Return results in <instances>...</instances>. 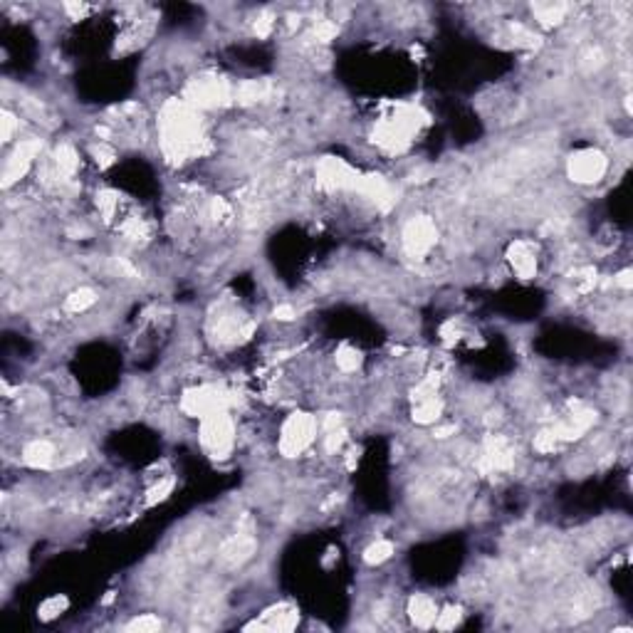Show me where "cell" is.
<instances>
[{
	"mask_svg": "<svg viewBox=\"0 0 633 633\" xmlns=\"http://www.w3.org/2000/svg\"><path fill=\"white\" fill-rule=\"evenodd\" d=\"M200 117L191 104L171 102L161 114L163 151L171 161H184L191 154H198L200 144Z\"/></svg>",
	"mask_w": 633,
	"mask_h": 633,
	"instance_id": "6da1fadb",
	"label": "cell"
},
{
	"mask_svg": "<svg viewBox=\"0 0 633 633\" xmlns=\"http://www.w3.org/2000/svg\"><path fill=\"white\" fill-rule=\"evenodd\" d=\"M233 435L235 426L233 418L228 416V408L200 418V443L211 453V458L225 460L230 455V450H233Z\"/></svg>",
	"mask_w": 633,
	"mask_h": 633,
	"instance_id": "7a4b0ae2",
	"label": "cell"
},
{
	"mask_svg": "<svg viewBox=\"0 0 633 633\" xmlns=\"http://www.w3.org/2000/svg\"><path fill=\"white\" fill-rule=\"evenodd\" d=\"M230 399H228V391L221 386H198V389H188L181 399V411L191 418H203L208 413L216 411H225Z\"/></svg>",
	"mask_w": 633,
	"mask_h": 633,
	"instance_id": "3957f363",
	"label": "cell"
},
{
	"mask_svg": "<svg viewBox=\"0 0 633 633\" xmlns=\"http://www.w3.org/2000/svg\"><path fill=\"white\" fill-rule=\"evenodd\" d=\"M314 431L317 423L307 413H292L282 426L280 433V453L285 458H297L304 448L314 440Z\"/></svg>",
	"mask_w": 633,
	"mask_h": 633,
	"instance_id": "277c9868",
	"label": "cell"
},
{
	"mask_svg": "<svg viewBox=\"0 0 633 633\" xmlns=\"http://www.w3.org/2000/svg\"><path fill=\"white\" fill-rule=\"evenodd\" d=\"M609 168L606 156L599 151V149H584V151H576L569 158V179L576 181V184H596V181L604 179Z\"/></svg>",
	"mask_w": 633,
	"mask_h": 633,
	"instance_id": "5b68a950",
	"label": "cell"
},
{
	"mask_svg": "<svg viewBox=\"0 0 633 633\" xmlns=\"http://www.w3.org/2000/svg\"><path fill=\"white\" fill-rule=\"evenodd\" d=\"M435 240H438V230H435L433 221L426 216L413 218V221H408V225L403 228V245H406L408 255H413V258L426 255L428 250L435 245Z\"/></svg>",
	"mask_w": 633,
	"mask_h": 633,
	"instance_id": "8992f818",
	"label": "cell"
},
{
	"mask_svg": "<svg viewBox=\"0 0 633 633\" xmlns=\"http://www.w3.org/2000/svg\"><path fill=\"white\" fill-rule=\"evenodd\" d=\"M186 99H188L191 107H218V104H225L230 99V89L223 80H195L186 89Z\"/></svg>",
	"mask_w": 633,
	"mask_h": 633,
	"instance_id": "52a82bcc",
	"label": "cell"
},
{
	"mask_svg": "<svg viewBox=\"0 0 633 633\" xmlns=\"http://www.w3.org/2000/svg\"><path fill=\"white\" fill-rule=\"evenodd\" d=\"M362 176L339 158H325L317 168V181L325 188H357Z\"/></svg>",
	"mask_w": 633,
	"mask_h": 633,
	"instance_id": "ba28073f",
	"label": "cell"
},
{
	"mask_svg": "<svg viewBox=\"0 0 633 633\" xmlns=\"http://www.w3.org/2000/svg\"><path fill=\"white\" fill-rule=\"evenodd\" d=\"M38 151H40V141L30 139V141H22L20 147L10 154V158L6 161V168H3V188H10L15 181H20L27 174V168L35 161Z\"/></svg>",
	"mask_w": 633,
	"mask_h": 633,
	"instance_id": "9c48e42d",
	"label": "cell"
},
{
	"mask_svg": "<svg viewBox=\"0 0 633 633\" xmlns=\"http://www.w3.org/2000/svg\"><path fill=\"white\" fill-rule=\"evenodd\" d=\"M512 460H514V453L507 445V440L500 438V435H493V438H487L485 450H482L480 460H477V470L485 472V475L487 472L507 470V468L512 466Z\"/></svg>",
	"mask_w": 633,
	"mask_h": 633,
	"instance_id": "30bf717a",
	"label": "cell"
},
{
	"mask_svg": "<svg viewBox=\"0 0 633 633\" xmlns=\"http://www.w3.org/2000/svg\"><path fill=\"white\" fill-rule=\"evenodd\" d=\"M596 421V413L589 411V408H576L574 413H569L564 421H559L557 426L552 428V433L557 435V440H574V438H581V435L594 426Z\"/></svg>",
	"mask_w": 633,
	"mask_h": 633,
	"instance_id": "8fae6325",
	"label": "cell"
},
{
	"mask_svg": "<svg viewBox=\"0 0 633 633\" xmlns=\"http://www.w3.org/2000/svg\"><path fill=\"white\" fill-rule=\"evenodd\" d=\"M255 546H258V542H255L253 537L235 535V537H230V539H228L225 544L221 546V559L225 564H230V567H238V564L248 562V559L253 557Z\"/></svg>",
	"mask_w": 633,
	"mask_h": 633,
	"instance_id": "7c38bea8",
	"label": "cell"
},
{
	"mask_svg": "<svg viewBox=\"0 0 633 633\" xmlns=\"http://www.w3.org/2000/svg\"><path fill=\"white\" fill-rule=\"evenodd\" d=\"M509 262H512V270L522 277V280H532L537 272V258H535V250H532L530 243L525 240H517V243L509 248L507 253Z\"/></svg>",
	"mask_w": 633,
	"mask_h": 633,
	"instance_id": "4fadbf2b",
	"label": "cell"
},
{
	"mask_svg": "<svg viewBox=\"0 0 633 633\" xmlns=\"http://www.w3.org/2000/svg\"><path fill=\"white\" fill-rule=\"evenodd\" d=\"M408 616L418 628H431L435 626V618H438V606H435V601L431 596L416 594L408 601Z\"/></svg>",
	"mask_w": 633,
	"mask_h": 633,
	"instance_id": "5bb4252c",
	"label": "cell"
},
{
	"mask_svg": "<svg viewBox=\"0 0 633 633\" xmlns=\"http://www.w3.org/2000/svg\"><path fill=\"white\" fill-rule=\"evenodd\" d=\"M22 463L35 470H47L54 463V445L50 440H30V443L22 448Z\"/></svg>",
	"mask_w": 633,
	"mask_h": 633,
	"instance_id": "9a60e30c",
	"label": "cell"
},
{
	"mask_svg": "<svg viewBox=\"0 0 633 633\" xmlns=\"http://www.w3.org/2000/svg\"><path fill=\"white\" fill-rule=\"evenodd\" d=\"M532 13H535V17L544 27H552L564 20L567 6H562V3H535V6H532Z\"/></svg>",
	"mask_w": 633,
	"mask_h": 633,
	"instance_id": "2e32d148",
	"label": "cell"
},
{
	"mask_svg": "<svg viewBox=\"0 0 633 633\" xmlns=\"http://www.w3.org/2000/svg\"><path fill=\"white\" fill-rule=\"evenodd\" d=\"M443 413V403L435 396H428L423 401H416L413 406V421L416 423H435Z\"/></svg>",
	"mask_w": 633,
	"mask_h": 633,
	"instance_id": "e0dca14e",
	"label": "cell"
},
{
	"mask_svg": "<svg viewBox=\"0 0 633 633\" xmlns=\"http://www.w3.org/2000/svg\"><path fill=\"white\" fill-rule=\"evenodd\" d=\"M94 302H97V292L89 290V287H80V290H75V292L65 299V309L72 314H82V312H87Z\"/></svg>",
	"mask_w": 633,
	"mask_h": 633,
	"instance_id": "ac0fdd59",
	"label": "cell"
},
{
	"mask_svg": "<svg viewBox=\"0 0 633 633\" xmlns=\"http://www.w3.org/2000/svg\"><path fill=\"white\" fill-rule=\"evenodd\" d=\"M54 163H57V171H60L62 176H72L80 168V156H77V151L70 147V144H62V147H57V151H54Z\"/></svg>",
	"mask_w": 633,
	"mask_h": 633,
	"instance_id": "d6986e66",
	"label": "cell"
},
{
	"mask_svg": "<svg viewBox=\"0 0 633 633\" xmlns=\"http://www.w3.org/2000/svg\"><path fill=\"white\" fill-rule=\"evenodd\" d=\"M265 92H267L265 82L245 80L238 87V92H235V99H238V104H253V102H258V99L265 97Z\"/></svg>",
	"mask_w": 633,
	"mask_h": 633,
	"instance_id": "ffe728a7",
	"label": "cell"
},
{
	"mask_svg": "<svg viewBox=\"0 0 633 633\" xmlns=\"http://www.w3.org/2000/svg\"><path fill=\"white\" fill-rule=\"evenodd\" d=\"M391 554H394V542L379 539V542H373L371 546H366V552H364V562L371 564V567H376V564H384L386 559H391Z\"/></svg>",
	"mask_w": 633,
	"mask_h": 633,
	"instance_id": "44dd1931",
	"label": "cell"
},
{
	"mask_svg": "<svg viewBox=\"0 0 633 633\" xmlns=\"http://www.w3.org/2000/svg\"><path fill=\"white\" fill-rule=\"evenodd\" d=\"M336 366H339L341 371H357V368L362 366V352L349 347V344H341V347L336 349Z\"/></svg>",
	"mask_w": 633,
	"mask_h": 633,
	"instance_id": "7402d4cb",
	"label": "cell"
},
{
	"mask_svg": "<svg viewBox=\"0 0 633 633\" xmlns=\"http://www.w3.org/2000/svg\"><path fill=\"white\" fill-rule=\"evenodd\" d=\"M174 487H176V480H174V477H163V480H158L156 485H154L151 490L147 493V507H154V505L163 502V500H166L168 495L174 493Z\"/></svg>",
	"mask_w": 633,
	"mask_h": 633,
	"instance_id": "603a6c76",
	"label": "cell"
},
{
	"mask_svg": "<svg viewBox=\"0 0 633 633\" xmlns=\"http://www.w3.org/2000/svg\"><path fill=\"white\" fill-rule=\"evenodd\" d=\"M65 609H67V599H65V596H50L47 601H43V604H40L38 616L43 618V621H50V618L60 616Z\"/></svg>",
	"mask_w": 633,
	"mask_h": 633,
	"instance_id": "cb8c5ba5",
	"label": "cell"
},
{
	"mask_svg": "<svg viewBox=\"0 0 633 633\" xmlns=\"http://www.w3.org/2000/svg\"><path fill=\"white\" fill-rule=\"evenodd\" d=\"M126 631H139V633H154L161 631V621L151 613H144V616L134 618L131 623H126Z\"/></svg>",
	"mask_w": 633,
	"mask_h": 633,
	"instance_id": "d4e9b609",
	"label": "cell"
},
{
	"mask_svg": "<svg viewBox=\"0 0 633 633\" xmlns=\"http://www.w3.org/2000/svg\"><path fill=\"white\" fill-rule=\"evenodd\" d=\"M458 623H460V609L458 606L443 609V611L438 613V618H435V628H440V631H450V628H455Z\"/></svg>",
	"mask_w": 633,
	"mask_h": 633,
	"instance_id": "484cf974",
	"label": "cell"
},
{
	"mask_svg": "<svg viewBox=\"0 0 633 633\" xmlns=\"http://www.w3.org/2000/svg\"><path fill=\"white\" fill-rule=\"evenodd\" d=\"M20 126V121H17V117L13 112H8V109H3V114H0V139L3 141H10L13 134H15V129Z\"/></svg>",
	"mask_w": 633,
	"mask_h": 633,
	"instance_id": "4316f807",
	"label": "cell"
},
{
	"mask_svg": "<svg viewBox=\"0 0 633 633\" xmlns=\"http://www.w3.org/2000/svg\"><path fill=\"white\" fill-rule=\"evenodd\" d=\"M557 448V435L552 431H542L535 435V450L537 453H552Z\"/></svg>",
	"mask_w": 633,
	"mask_h": 633,
	"instance_id": "83f0119b",
	"label": "cell"
},
{
	"mask_svg": "<svg viewBox=\"0 0 633 633\" xmlns=\"http://www.w3.org/2000/svg\"><path fill=\"white\" fill-rule=\"evenodd\" d=\"M344 438H347V431L344 428H329L327 431V435H325V445H327V450L329 453H336V450L341 448V443H344Z\"/></svg>",
	"mask_w": 633,
	"mask_h": 633,
	"instance_id": "f1b7e54d",
	"label": "cell"
},
{
	"mask_svg": "<svg viewBox=\"0 0 633 633\" xmlns=\"http://www.w3.org/2000/svg\"><path fill=\"white\" fill-rule=\"evenodd\" d=\"M97 206L102 208V213L107 216V221L112 218V213L117 211V206H119V198H117V193H109V191H104V193L97 195Z\"/></svg>",
	"mask_w": 633,
	"mask_h": 633,
	"instance_id": "f546056e",
	"label": "cell"
},
{
	"mask_svg": "<svg viewBox=\"0 0 633 633\" xmlns=\"http://www.w3.org/2000/svg\"><path fill=\"white\" fill-rule=\"evenodd\" d=\"M314 38L320 40V43H329V40L336 38V25L329 20H322L320 25L314 27Z\"/></svg>",
	"mask_w": 633,
	"mask_h": 633,
	"instance_id": "4dcf8cb0",
	"label": "cell"
},
{
	"mask_svg": "<svg viewBox=\"0 0 633 633\" xmlns=\"http://www.w3.org/2000/svg\"><path fill=\"white\" fill-rule=\"evenodd\" d=\"M272 317H275V320H280V322H292L295 317H297V312H295L292 304H280V307H275Z\"/></svg>",
	"mask_w": 633,
	"mask_h": 633,
	"instance_id": "1f68e13d",
	"label": "cell"
},
{
	"mask_svg": "<svg viewBox=\"0 0 633 633\" xmlns=\"http://www.w3.org/2000/svg\"><path fill=\"white\" fill-rule=\"evenodd\" d=\"M270 30H272V17L270 15H262L260 20L255 22V35H258V38H267Z\"/></svg>",
	"mask_w": 633,
	"mask_h": 633,
	"instance_id": "d6a6232c",
	"label": "cell"
},
{
	"mask_svg": "<svg viewBox=\"0 0 633 633\" xmlns=\"http://www.w3.org/2000/svg\"><path fill=\"white\" fill-rule=\"evenodd\" d=\"M92 154L97 156V161L102 163V166H109V163L114 161V151H109L107 147H94Z\"/></svg>",
	"mask_w": 633,
	"mask_h": 633,
	"instance_id": "836d02e7",
	"label": "cell"
},
{
	"mask_svg": "<svg viewBox=\"0 0 633 633\" xmlns=\"http://www.w3.org/2000/svg\"><path fill=\"white\" fill-rule=\"evenodd\" d=\"M211 211H213V216H216V218H225V216H228V206H225V200H223V198H216V200H213Z\"/></svg>",
	"mask_w": 633,
	"mask_h": 633,
	"instance_id": "e575fe53",
	"label": "cell"
},
{
	"mask_svg": "<svg viewBox=\"0 0 633 633\" xmlns=\"http://www.w3.org/2000/svg\"><path fill=\"white\" fill-rule=\"evenodd\" d=\"M616 282L623 287V290H628V287H631V272H628V270H623L621 275H618V280H616Z\"/></svg>",
	"mask_w": 633,
	"mask_h": 633,
	"instance_id": "d590c367",
	"label": "cell"
},
{
	"mask_svg": "<svg viewBox=\"0 0 633 633\" xmlns=\"http://www.w3.org/2000/svg\"><path fill=\"white\" fill-rule=\"evenodd\" d=\"M450 433H455V426H445V428H435V438H448Z\"/></svg>",
	"mask_w": 633,
	"mask_h": 633,
	"instance_id": "8d00e7d4",
	"label": "cell"
}]
</instances>
